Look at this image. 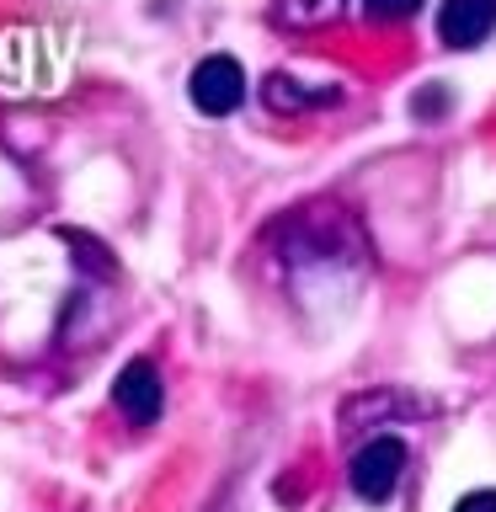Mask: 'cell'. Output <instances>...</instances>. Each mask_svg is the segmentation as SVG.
I'll use <instances>...</instances> for the list:
<instances>
[{"label": "cell", "instance_id": "cell-1", "mask_svg": "<svg viewBox=\"0 0 496 512\" xmlns=\"http://www.w3.org/2000/svg\"><path fill=\"white\" fill-rule=\"evenodd\" d=\"M400 475H406V443L400 438H368L347 464V480L363 502H390Z\"/></svg>", "mask_w": 496, "mask_h": 512}, {"label": "cell", "instance_id": "cell-3", "mask_svg": "<svg viewBox=\"0 0 496 512\" xmlns=\"http://www.w3.org/2000/svg\"><path fill=\"white\" fill-rule=\"evenodd\" d=\"M112 400H118V411H123L134 427L155 422L160 406H166V384H160V368H155L150 358L123 363V374L112 379Z\"/></svg>", "mask_w": 496, "mask_h": 512}, {"label": "cell", "instance_id": "cell-7", "mask_svg": "<svg viewBox=\"0 0 496 512\" xmlns=\"http://www.w3.org/2000/svg\"><path fill=\"white\" fill-rule=\"evenodd\" d=\"M422 0H368V11H379V16H411Z\"/></svg>", "mask_w": 496, "mask_h": 512}, {"label": "cell", "instance_id": "cell-4", "mask_svg": "<svg viewBox=\"0 0 496 512\" xmlns=\"http://www.w3.org/2000/svg\"><path fill=\"white\" fill-rule=\"evenodd\" d=\"M491 27H496V0H443V11H438V32L448 48L486 43Z\"/></svg>", "mask_w": 496, "mask_h": 512}, {"label": "cell", "instance_id": "cell-6", "mask_svg": "<svg viewBox=\"0 0 496 512\" xmlns=\"http://www.w3.org/2000/svg\"><path fill=\"white\" fill-rule=\"evenodd\" d=\"M64 240H70L75 251H86V256H80V267H86V272H112V262H107V251L96 246V240H86V235H80V230H64Z\"/></svg>", "mask_w": 496, "mask_h": 512}, {"label": "cell", "instance_id": "cell-8", "mask_svg": "<svg viewBox=\"0 0 496 512\" xmlns=\"http://www.w3.org/2000/svg\"><path fill=\"white\" fill-rule=\"evenodd\" d=\"M454 512H496V491H470Z\"/></svg>", "mask_w": 496, "mask_h": 512}, {"label": "cell", "instance_id": "cell-5", "mask_svg": "<svg viewBox=\"0 0 496 512\" xmlns=\"http://www.w3.org/2000/svg\"><path fill=\"white\" fill-rule=\"evenodd\" d=\"M267 102L283 112V107H299V102H336V91H331V96H304V91H299V80L272 75V80H267Z\"/></svg>", "mask_w": 496, "mask_h": 512}, {"label": "cell", "instance_id": "cell-2", "mask_svg": "<svg viewBox=\"0 0 496 512\" xmlns=\"http://www.w3.org/2000/svg\"><path fill=\"white\" fill-rule=\"evenodd\" d=\"M192 102H198V112H208V118H224V112H235L240 102H246V70L230 59V54H214L203 59L198 70H192Z\"/></svg>", "mask_w": 496, "mask_h": 512}]
</instances>
